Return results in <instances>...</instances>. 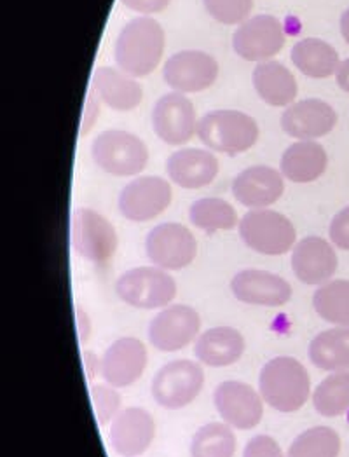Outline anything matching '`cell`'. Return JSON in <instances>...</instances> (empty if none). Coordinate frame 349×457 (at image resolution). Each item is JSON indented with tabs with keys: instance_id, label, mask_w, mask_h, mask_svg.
<instances>
[{
	"instance_id": "cell-1",
	"label": "cell",
	"mask_w": 349,
	"mask_h": 457,
	"mask_svg": "<svg viewBox=\"0 0 349 457\" xmlns=\"http://www.w3.org/2000/svg\"><path fill=\"white\" fill-rule=\"evenodd\" d=\"M119 71L131 77L153 74L164 53V30L159 21L140 16L124 25L116 40Z\"/></svg>"
},
{
	"instance_id": "cell-2",
	"label": "cell",
	"mask_w": 349,
	"mask_h": 457,
	"mask_svg": "<svg viewBox=\"0 0 349 457\" xmlns=\"http://www.w3.org/2000/svg\"><path fill=\"white\" fill-rule=\"evenodd\" d=\"M259 391L274 411L283 414L297 412L310 400V374L295 358L278 356L262 367Z\"/></svg>"
},
{
	"instance_id": "cell-3",
	"label": "cell",
	"mask_w": 349,
	"mask_h": 457,
	"mask_svg": "<svg viewBox=\"0 0 349 457\" xmlns=\"http://www.w3.org/2000/svg\"><path fill=\"white\" fill-rule=\"evenodd\" d=\"M197 137L210 151L236 155L257 144L259 124L239 111H213L197 122Z\"/></svg>"
},
{
	"instance_id": "cell-4",
	"label": "cell",
	"mask_w": 349,
	"mask_h": 457,
	"mask_svg": "<svg viewBox=\"0 0 349 457\" xmlns=\"http://www.w3.org/2000/svg\"><path fill=\"white\" fill-rule=\"evenodd\" d=\"M91 155L102 171L114 177L138 175L145 170L149 161V151L144 140L122 129L100 133L91 145Z\"/></svg>"
},
{
	"instance_id": "cell-5",
	"label": "cell",
	"mask_w": 349,
	"mask_h": 457,
	"mask_svg": "<svg viewBox=\"0 0 349 457\" xmlns=\"http://www.w3.org/2000/svg\"><path fill=\"white\" fill-rule=\"evenodd\" d=\"M116 294L122 303L138 309L168 307L177 295V283L161 267H135L122 272L116 281Z\"/></svg>"
},
{
	"instance_id": "cell-6",
	"label": "cell",
	"mask_w": 349,
	"mask_h": 457,
	"mask_svg": "<svg viewBox=\"0 0 349 457\" xmlns=\"http://www.w3.org/2000/svg\"><path fill=\"white\" fill-rule=\"evenodd\" d=\"M239 236L248 248L271 257L290 252L297 239L294 224L268 208L248 212L239 220Z\"/></svg>"
},
{
	"instance_id": "cell-7",
	"label": "cell",
	"mask_w": 349,
	"mask_h": 457,
	"mask_svg": "<svg viewBox=\"0 0 349 457\" xmlns=\"http://www.w3.org/2000/svg\"><path fill=\"white\" fill-rule=\"evenodd\" d=\"M204 386V372L191 360H175L157 370L151 384L155 403L179 411L191 405Z\"/></svg>"
},
{
	"instance_id": "cell-8",
	"label": "cell",
	"mask_w": 349,
	"mask_h": 457,
	"mask_svg": "<svg viewBox=\"0 0 349 457\" xmlns=\"http://www.w3.org/2000/svg\"><path fill=\"white\" fill-rule=\"evenodd\" d=\"M72 245L82 259L107 264L116 253V228L95 210L79 208L72 215Z\"/></svg>"
},
{
	"instance_id": "cell-9",
	"label": "cell",
	"mask_w": 349,
	"mask_h": 457,
	"mask_svg": "<svg viewBox=\"0 0 349 457\" xmlns=\"http://www.w3.org/2000/svg\"><path fill=\"white\" fill-rule=\"evenodd\" d=\"M145 252L154 266L164 270H180L195 262L197 241L195 234L182 224H159L147 234Z\"/></svg>"
},
{
	"instance_id": "cell-10",
	"label": "cell",
	"mask_w": 349,
	"mask_h": 457,
	"mask_svg": "<svg viewBox=\"0 0 349 457\" xmlns=\"http://www.w3.org/2000/svg\"><path fill=\"white\" fill-rule=\"evenodd\" d=\"M287 42L283 25L278 18L261 14L243 21L233 34L234 53L246 62H270Z\"/></svg>"
},
{
	"instance_id": "cell-11",
	"label": "cell",
	"mask_w": 349,
	"mask_h": 457,
	"mask_svg": "<svg viewBox=\"0 0 349 457\" xmlns=\"http://www.w3.org/2000/svg\"><path fill=\"white\" fill-rule=\"evenodd\" d=\"M219 77L217 60L197 49L171 54L162 67L164 82L177 93H199L215 84Z\"/></svg>"
},
{
	"instance_id": "cell-12",
	"label": "cell",
	"mask_w": 349,
	"mask_h": 457,
	"mask_svg": "<svg viewBox=\"0 0 349 457\" xmlns=\"http://www.w3.org/2000/svg\"><path fill=\"white\" fill-rule=\"evenodd\" d=\"M170 182L161 177H140L119 194V212L131 222H149L171 204Z\"/></svg>"
},
{
	"instance_id": "cell-13",
	"label": "cell",
	"mask_w": 349,
	"mask_h": 457,
	"mask_svg": "<svg viewBox=\"0 0 349 457\" xmlns=\"http://www.w3.org/2000/svg\"><path fill=\"white\" fill-rule=\"evenodd\" d=\"M213 402L219 416L234 429H252L264 416V398L250 384L226 381L217 386Z\"/></svg>"
},
{
	"instance_id": "cell-14",
	"label": "cell",
	"mask_w": 349,
	"mask_h": 457,
	"mask_svg": "<svg viewBox=\"0 0 349 457\" xmlns=\"http://www.w3.org/2000/svg\"><path fill=\"white\" fill-rule=\"evenodd\" d=\"M201 330V318L195 307L173 304L164 307L149 325V341L155 349L175 353L193 344Z\"/></svg>"
},
{
	"instance_id": "cell-15",
	"label": "cell",
	"mask_w": 349,
	"mask_h": 457,
	"mask_svg": "<svg viewBox=\"0 0 349 457\" xmlns=\"http://www.w3.org/2000/svg\"><path fill=\"white\" fill-rule=\"evenodd\" d=\"M154 133L168 145H184L197 133L193 102L184 93H168L155 102L153 109Z\"/></svg>"
},
{
	"instance_id": "cell-16",
	"label": "cell",
	"mask_w": 349,
	"mask_h": 457,
	"mask_svg": "<svg viewBox=\"0 0 349 457\" xmlns=\"http://www.w3.org/2000/svg\"><path fill=\"white\" fill-rule=\"evenodd\" d=\"M231 292L239 303L266 307H279L292 299V287L285 278L261 269H245L234 274Z\"/></svg>"
},
{
	"instance_id": "cell-17",
	"label": "cell",
	"mask_w": 349,
	"mask_h": 457,
	"mask_svg": "<svg viewBox=\"0 0 349 457\" xmlns=\"http://www.w3.org/2000/svg\"><path fill=\"white\" fill-rule=\"evenodd\" d=\"M155 422L149 411L128 407L117 414L109 431L112 449L120 457L142 456L154 442Z\"/></svg>"
},
{
	"instance_id": "cell-18",
	"label": "cell",
	"mask_w": 349,
	"mask_h": 457,
	"mask_svg": "<svg viewBox=\"0 0 349 457\" xmlns=\"http://www.w3.org/2000/svg\"><path fill=\"white\" fill-rule=\"evenodd\" d=\"M147 347L135 337H122L107 347L102 356V378L114 387H128L144 376Z\"/></svg>"
},
{
	"instance_id": "cell-19",
	"label": "cell",
	"mask_w": 349,
	"mask_h": 457,
	"mask_svg": "<svg viewBox=\"0 0 349 457\" xmlns=\"http://www.w3.org/2000/svg\"><path fill=\"white\" fill-rule=\"evenodd\" d=\"M337 124L336 111L323 100L308 98L292 104L281 115L283 131L297 140H316Z\"/></svg>"
},
{
	"instance_id": "cell-20",
	"label": "cell",
	"mask_w": 349,
	"mask_h": 457,
	"mask_svg": "<svg viewBox=\"0 0 349 457\" xmlns=\"http://www.w3.org/2000/svg\"><path fill=\"white\" fill-rule=\"evenodd\" d=\"M334 246L318 236L301 239L292 252V270L304 285H325L337 270Z\"/></svg>"
},
{
	"instance_id": "cell-21",
	"label": "cell",
	"mask_w": 349,
	"mask_h": 457,
	"mask_svg": "<svg viewBox=\"0 0 349 457\" xmlns=\"http://www.w3.org/2000/svg\"><path fill=\"white\" fill-rule=\"evenodd\" d=\"M285 192L283 175L270 166L243 170L233 182L236 201L250 210H262L279 201Z\"/></svg>"
},
{
	"instance_id": "cell-22",
	"label": "cell",
	"mask_w": 349,
	"mask_h": 457,
	"mask_svg": "<svg viewBox=\"0 0 349 457\" xmlns=\"http://www.w3.org/2000/svg\"><path fill=\"white\" fill-rule=\"evenodd\" d=\"M168 177L182 189L210 186L219 173V161L204 149H182L171 154L166 162Z\"/></svg>"
},
{
	"instance_id": "cell-23",
	"label": "cell",
	"mask_w": 349,
	"mask_h": 457,
	"mask_svg": "<svg viewBox=\"0 0 349 457\" xmlns=\"http://www.w3.org/2000/svg\"><path fill=\"white\" fill-rule=\"evenodd\" d=\"M245 351V337L233 327H213L203 332L195 345V358L208 367L234 365Z\"/></svg>"
},
{
	"instance_id": "cell-24",
	"label": "cell",
	"mask_w": 349,
	"mask_h": 457,
	"mask_svg": "<svg viewBox=\"0 0 349 457\" xmlns=\"http://www.w3.org/2000/svg\"><path fill=\"white\" fill-rule=\"evenodd\" d=\"M328 166L325 149L312 140L292 144L281 157V175L294 184H311L318 180Z\"/></svg>"
},
{
	"instance_id": "cell-25",
	"label": "cell",
	"mask_w": 349,
	"mask_h": 457,
	"mask_svg": "<svg viewBox=\"0 0 349 457\" xmlns=\"http://www.w3.org/2000/svg\"><path fill=\"white\" fill-rule=\"evenodd\" d=\"M93 84L104 104L119 112L133 111L144 100L142 86L135 77L128 76L122 71L100 67L93 76Z\"/></svg>"
},
{
	"instance_id": "cell-26",
	"label": "cell",
	"mask_w": 349,
	"mask_h": 457,
	"mask_svg": "<svg viewBox=\"0 0 349 457\" xmlns=\"http://www.w3.org/2000/svg\"><path fill=\"white\" fill-rule=\"evenodd\" d=\"M257 95L271 107H290L297 98V80L279 62H262L253 71Z\"/></svg>"
},
{
	"instance_id": "cell-27",
	"label": "cell",
	"mask_w": 349,
	"mask_h": 457,
	"mask_svg": "<svg viewBox=\"0 0 349 457\" xmlns=\"http://www.w3.org/2000/svg\"><path fill=\"white\" fill-rule=\"evenodd\" d=\"M292 62L304 76L327 79L337 74L341 65L337 51L321 38L308 37L299 40L292 47Z\"/></svg>"
},
{
	"instance_id": "cell-28",
	"label": "cell",
	"mask_w": 349,
	"mask_h": 457,
	"mask_svg": "<svg viewBox=\"0 0 349 457\" xmlns=\"http://www.w3.org/2000/svg\"><path fill=\"white\" fill-rule=\"evenodd\" d=\"M310 360L325 372L349 370V327L318 334L310 344Z\"/></svg>"
},
{
	"instance_id": "cell-29",
	"label": "cell",
	"mask_w": 349,
	"mask_h": 457,
	"mask_svg": "<svg viewBox=\"0 0 349 457\" xmlns=\"http://www.w3.org/2000/svg\"><path fill=\"white\" fill-rule=\"evenodd\" d=\"M318 316L337 327H349V281L334 279L320 285L312 295Z\"/></svg>"
},
{
	"instance_id": "cell-30",
	"label": "cell",
	"mask_w": 349,
	"mask_h": 457,
	"mask_svg": "<svg viewBox=\"0 0 349 457\" xmlns=\"http://www.w3.org/2000/svg\"><path fill=\"white\" fill-rule=\"evenodd\" d=\"M312 405L323 418H337L349 411V370L332 372L312 393Z\"/></svg>"
},
{
	"instance_id": "cell-31",
	"label": "cell",
	"mask_w": 349,
	"mask_h": 457,
	"mask_svg": "<svg viewBox=\"0 0 349 457\" xmlns=\"http://www.w3.org/2000/svg\"><path fill=\"white\" fill-rule=\"evenodd\" d=\"M189 219L195 228L206 232L233 230L237 226L233 204L220 197H203L195 201L189 208Z\"/></svg>"
},
{
	"instance_id": "cell-32",
	"label": "cell",
	"mask_w": 349,
	"mask_h": 457,
	"mask_svg": "<svg viewBox=\"0 0 349 457\" xmlns=\"http://www.w3.org/2000/svg\"><path fill=\"white\" fill-rule=\"evenodd\" d=\"M236 436L226 422H210L197 429L191 444V457H234Z\"/></svg>"
},
{
	"instance_id": "cell-33",
	"label": "cell",
	"mask_w": 349,
	"mask_h": 457,
	"mask_svg": "<svg viewBox=\"0 0 349 457\" xmlns=\"http://www.w3.org/2000/svg\"><path fill=\"white\" fill-rule=\"evenodd\" d=\"M341 438L327 426H314L301 433L285 457H339Z\"/></svg>"
},
{
	"instance_id": "cell-34",
	"label": "cell",
	"mask_w": 349,
	"mask_h": 457,
	"mask_svg": "<svg viewBox=\"0 0 349 457\" xmlns=\"http://www.w3.org/2000/svg\"><path fill=\"white\" fill-rule=\"evenodd\" d=\"M208 14L224 25H241L248 20L253 0H203Z\"/></svg>"
},
{
	"instance_id": "cell-35",
	"label": "cell",
	"mask_w": 349,
	"mask_h": 457,
	"mask_svg": "<svg viewBox=\"0 0 349 457\" xmlns=\"http://www.w3.org/2000/svg\"><path fill=\"white\" fill-rule=\"evenodd\" d=\"M91 400L95 407L96 420L102 426H107L112 422L117 414L120 412V395L116 387L111 384H93L91 386Z\"/></svg>"
},
{
	"instance_id": "cell-36",
	"label": "cell",
	"mask_w": 349,
	"mask_h": 457,
	"mask_svg": "<svg viewBox=\"0 0 349 457\" xmlns=\"http://www.w3.org/2000/svg\"><path fill=\"white\" fill-rule=\"evenodd\" d=\"M243 457H285L279 444L270 435H257L253 436L246 447Z\"/></svg>"
},
{
	"instance_id": "cell-37",
	"label": "cell",
	"mask_w": 349,
	"mask_h": 457,
	"mask_svg": "<svg viewBox=\"0 0 349 457\" xmlns=\"http://www.w3.org/2000/svg\"><path fill=\"white\" fill-rule=\"evenodd\" d=\"M328 234H330L332 243H334L337 248L349 252V206H346L345 210H341V212L332 219Z\"/></svg>"
},
{
	"instance_id": "cell-38",
	"label": "cell",
	"mask_w": 349,
	"mask_h": 457,
	"mask_svg": "<svg viewBox=\"0 0 349 457\" xmlns=\"http://www.w3.org/2000/svg\"><path fill=\"white\" fill-rule=\"evenodd\" d=\"M128 9L140 14H155L164 11L171 0H120Z\"/></svg>"
},
{
	"instance_id": "cell-39",
	"label": "cell",
	"mask_w": 349,
	"mask_h": 457,
	"mask_svg": "<svg viewBox=\"0 0 349 457\" xmlns=\"http://www.w3.org/2000/svg\"><path fill=\"white\" fill-rule=\"evenodd\" d=\"M82 358H84V369L87 372V379H93L102 370V360L98 361L96 354H93L91 351H84Z\"/></svg>"
},
{
	"instance_id": "cell-40",
	"label": "cell",
	"mask_w": 349,
	"mask_h": 457,
	"mask_svg": "<svg viewBox=\"0 0 349 457\" xmlns=\"http://www.w3.org/2000/svg\"><path fill=\"white\" fill-rule=\"evenodd\" d=\"M78 328H79V339L80 343H86L87 337H89V332H91V325H89V318L86 312H82L80 309H78Z\"/></svg>"
},
{
	"instance_id": "cell-41",
	"label": "cell",
	"mask_w": 349,
	"mask_h": 457,
	"mask_svg": "<svg viewBox=\"0 0 349 457\" xmlns=\"http://www.w3.org/2000/svg\"><path fill=\"white\" fill-rule=\"evenodd\" d=\"M336 79H337L339 87L343 91L349 93V58L345 60V62H341V65L337 69V74H336Z\"/></svg>"
},
{
	"instance_id": "cell-42",
	"label": "cell",
	"mask_w": 349,
	"mask_h": 457,
	"mask_svg": "<svg viewBox=\"0 0 349 457\" xmlns=\"http://www.w3.org/2000/svg\"><path fill=\"white\" fill-rule=\"evenodd\" d=\"M341 34L349 46V9H346L341 16Z\"/></svg>"
}]
</instances>
